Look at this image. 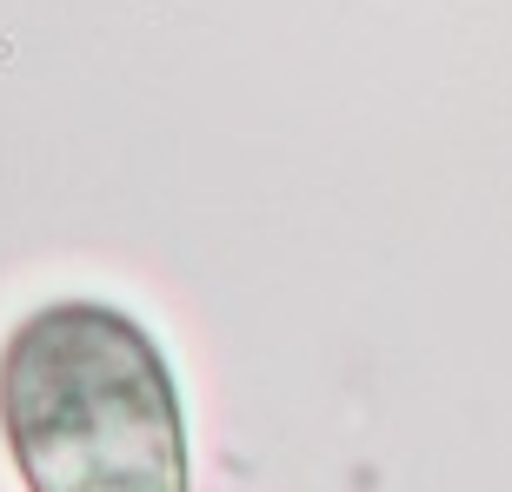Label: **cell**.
Returning a JSON list of instances; mask_svg holds the SVG:
<instances>
[{
	"instance_id": "obj_1",
	"label": "cell",
	"mask_w": 512,
	"mask_h": 492,
	"mask_svg": "<svg viewBox=\"0 0 512 492\" xmlns=\"http://www.w3.org/2000/svg\"><path fill=\"white\" fill-rule=\"evenodd\" d=\"M0 439L27 492H187L173 366L107 300H47L7 333Z\"/></svg>"
}]
</instances>
